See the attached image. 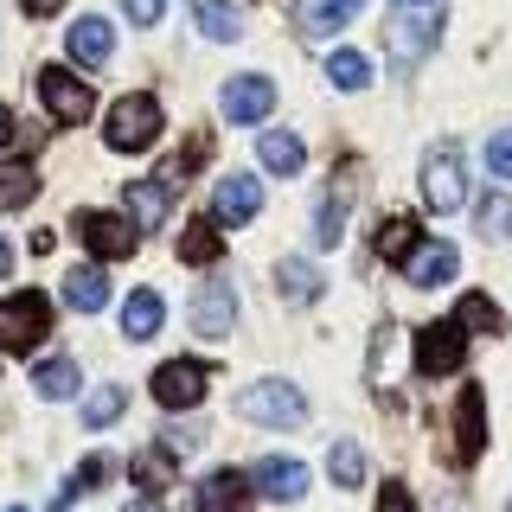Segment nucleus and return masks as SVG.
Returning <instances> with one entry per match:
<instances>
[{
	"label": "nucleus",
	"instance_id": "nucleus-1",
	"mask_svg": "<svg viewBox=\"0 0 512 512\" xmlns=\"http://www.w3.org/2000/svg\"><path fill=\"white\" fill-rule=\"evenodd\" d=\"M237 410H244L256 429H301V423H308V397H301L288 378L244 384V391H237Z\"/></svg>",
	"mask_w": 512,
	"mask_h": 512
},
{
	"label": "nucleus",
	"instance_id": "nucleus-2",
	"mask_svg": "<svg viewBox=\"0 0 512 512\" xmlns=\"http://www.w3.org/2000/svg\"><path fill=\"white\" fill-rule=\"evenodd\" d=\"M103 141L116 154H141V148H154L160 141V103L148 90H128L109 103V122H103Z\"/></svg>",
	"mask_w": 512,
	"mask_h": 512
},
{
	"label": "nucleus",
	"instance_id": "nucleus-3",
	"mask_svg": "<svg viewBox=\"0 0 512 512\" xmlns=\"http://www.w3.org/2000/svg\"><path fill=\"white\" fill-rule=\"evenodd\" d=\"M423 205L442 212V218L468 205V173H461V148H455V141H442V148L423 154Z\"/></svg>",
	"mask_w": 512,
	"mask_h": 512
},
{
	"label": "nucleus",
	"instance_id": "nucleus-4",
	"mask_svg": "<svg viewBox=\"0 0 512 512\" xmlns=\"http://www.w3.org/2000/svg\"><path fill=\"white\" fill-rule=\"evenodd\" d=\"M45 333H52V301H45L39 288L0 301V352H32Z\"/></svg>",
	"mask_w": 512,
	"mask_h": 512
},
{
	"label": "nucleus",
	"instance_id": "nucleus-5",
	"mask_svg": "<svg viewBox=\"0 0 512 512\" xmlns=\"http://www.w3.org/2000/svg\"><path fill=\"white\" fill-rule=\"evenodd\" d=\"M39 103L52 109V122L77 128V122H90V109H96V90H90L77 71H64V64H45V71H39Z\"/></svg>",
	"mask_w": 512,
	"mask_h": 512
},
{
	"label": "nucleus",
	"instance_id": "nucleus-6",
	"mask_svg": "<svg viewBox=\"0 0 512 512\" xmlns=\"http://www.w3.org/2000/svg\"><path fill=\"white\" fill-rule=\"evenodd\" d=\"M391 58H397V71H410V64H423V52L442 39V7H397V20H391Z\"/></svg>",
	"mask_w": 512,
	"mask_h": 512
},
{
	"label": "nucleus",
	"instance_id": "nucleus-7",
	"mask_svg": "<svg viewBox=\"0 0 512 512\" xmlns=\"http://www.w3.org/2000/svg\"><path fill=\"white\" fill-rule=\"evenodd\" d=\"M461 359H468V327H461V320H429V327L416 333V372L423 378L455 372Z\"/></svg>",
	"mask_w": 512,
	"mask_h": 512
},
{
	"label": "nucleus",
	"instance_id": "nucleus-8",
	"mask_svg": "<svg viewBox=\"0 0 512 512\" xmlns=\"http://www.w3.org/2000/svg\"><path fill=\"white\" fill-rule=\"evenodd\" d=\"M71 224H77V237H84V250L103 256V263H116V256H135V244H141V231H135L128 218H116V212H77Z\"/></svg>",
	"mask_w": 512,
	"mask_h": 512
},
{
	"label": "nucleus",
	"instance_id": "nucleus-9",
	"mask_svg": "<svg viewBox=\"0 0 512 512\" xmlns=\"http://www.w3.org/2000/svg\"><path fill=\"white\" fill-rule=\"evenodd\" d=\"M404 282L410 288H442V282H455V269H461V250L455 244H442V237H416L404 263Z\"/></svg>",
	"mask_w": 512,
	"mask_h": 512
},
{
	"label": "nucleus",
	"instance_id": "nucleus-10",
	"mask_svg": "<svg viewBox=\"0 0 512 512\" xmlns=\"http://www.w3.org/2000/svg\"><path fill=\"white\" fill-rule=\"evenodd\" d=\"M205 384H212V372H205L199 359H167L154 372V404L160 410H192L205 397Z\"/></svg>",
	"mask_w": 512,
	"mask_h": 512
},
{
	"label": "nucleus",
	"instance_id": "nucleus-11",
	"mask_svg": "<svg viewBox=\"0 0 512 512\" xmlns=\"http://www.w3.org/2000/svg\"><path fill=\"white\" fill-rule=\"evenodd\" d=\"M224 122H269V109H276V84H269L263 71H244L224 84Z\"/></svg>",
	"mask_w": 512,
	"mask_h": 512
},
{
	"label": "nucleus",
	"instance_id": "nucleus-12",
	"mask_svg": "<svg viewBox=\"0 0 512 512\" xmlns=\"http://www.w3.org/2000/svg\"><path fill=\"white\" fill-rule=\"evenodd\" d=\"M256 212H263V180H256V173H224L212 186V218L218 224H250Z\"/></svg>",
	"mask_w": 512,
	"mask_h": 512
},
{
	"label": "nucleus",
	"instance_id": "nucleus-13",
	"mask_svg": "<svg viewBox=\"0 0 512 512\" xmlns=\"http://www.w3.org/2000/svg\"><path fill=\"white\" fill-rule=\"evenodd\" d=\"M231 327H237V288L205 282L199 295H192V333H199V340H224Z\"/></svg>",
	"mask_w": 512,
	"mask_h": 512
},
{
	"label": "nucleus",
	"instance_id": "nucleus-14",
	"mask_svg": "<svg viewBox=\"0 0 512 512\" xmlns=\"http://www.w3.org/2000/svg\"><path fill=\"white\" fill-rule=\"evenodd\" d=\"M256 487L269 493V500H301L308 493V461H295V455H263L256 461Z\"/></svg>",
	"mask_w": 512,
	"mask_h": 512
},
{
	"label": "nucleus",
	"instance_id": "nucleus-15",
	"mask_svg": "<svg viewBox=\"0 0 512 512\" xmlns=\"http://www.w3.org/2000/svg\"><path fill=\"white\" fill-rule=\"evenodd\" d=\"M64 52H71L77 64H109V52H116V32H109V20H96V13H84L71 32H64Z\"/></svg>",
	"mask_w": 512,
	"mask_h": 512
},
{
	"label": "nucleus",
	"instance_id": "nucleus-16",
	"mask_svg": "<svg viewBox=\"0 0 512 512\" xmlns=\"http://www.w3.org/2000/svg\"><path fill=\"white\" fill-rule=\"evenodd\" d=\"M199 512H250V480L237 468H218L199 480Z\"/></svg>",
	"mask_w": 512,
	"mask_h": 512
},
{
	"label": "nucleus",
	"instance_id": "nucleus-17",
	"mask_svg": "<svg viewBox=\"0 0 512 512\" xmlns=\"http://www.w3.org/2000/svg\"><path fill=\"white\" fill-rule=\"evenodd\" d=\"M256 154H263V173H276V180H295V173L308 167V148H301V135H288V128H269V135L256 141Z\"/></svg>",
	"mask_w": 512,
	"mask_h": 512
},
{
	"label": "nucleus",
	"instance_id": "nucleus-18",
	"mask_svg": "<svg viewBox=\"0 0 512 512\" xmlns=\"http://www.w3.org/2000/svg\"><path fill=\"white\" fill-rule=\"evenodd\" d=\"M167 205H173V186L167 180L128 186V224H135V231H160V224H167Z\"/></svg>",
	"mask_w": 512,
	"mask_h": 512
},
{
	"label": "nucleus",
	"instance_id": "nucleus-19",
	"mask_svg": "<svg viewBox=\"0 0 512 512\" xmlns=\"http://www.w3.org/2000/svg\"><path fill=\"white\" fill-rule=\"evenodd\" d=\"M64 301H71L77 314H96L109 301V276H103V263H77L71 276H64Z\"/></svg>",
	"mask_w": 512,
	"mask_h": 512
},
{
	"label": "nucleus",
	"instance_id": "nucleus-20",
	"mask_svg": "<svg viewBox=\"0 0 512 512\" xmlns=\"http://www.w3.org/2000/svg\"><path fill=\"white\" fill-rule=\"evenodd\" d=\"M224 256V237H218V218H192L186 231H180V263L192 269H212Z\"/></svg>",
	"mask_w": 512,
	"mask_h": 512
},
{
	"label": "nucleus",
	"instance_id": "nucleus-21",
	"mask_svg": "<svg viewBox=\"0 0 512 512\" xmlns=\"http://www.w3.org/2000/svg\"><path fill=\"white\" fill-rule=\"evenodd\" d=\"M346 20H359V0H301L295 7V26L314 32V39L320 32H340Z\"/></svg>",
	"mask_w": 512,
	"mask_h": 512
},
{
	"label": "nucleus",
	"instance_id": "nucleus-22",
	"mask_svg": "<svg viewBox=\"0 0 512 512\" xmlns=\"http://www.w3.org/2000/svg\"><path fill=\"white\" fill-rule=\"evenodd\" d=\"M160 320H167V308H160L154 288H135V295L122 301V333H128V340H154Z\"/></svg>",
	"mask_w": 512,
	"mask_h": 512
},
{
	"label": "nucleus",
	"instance_id": "nucleus-23",
	"mask_svg": "<svg viewBox=\"0 0 512 512\" xmlns=\"http://www.w3.org/2000/svg\"><path fill=\"white\" fill-rule=\"evenodd\" d=\"M455 436H461V461H474L480 455V436H487V397L474 391H461V404H455Z\"/></svg>",
	"mask_w": 512,
	"mask_h": 512
},
{
	"label": "nucleus",
	"instance_id": "nucleus-24",
	"mask_svg": "<svg viewBox=\"0 0 512 512\" xmlns=\"http://www.w3.org/2000/svg\"><path fill=\"white\" fill-rule=\"evenodd\" d=\"M192 20H199V32H205L212 45H231L237 32H244V20H237L231 0H192Z\"/></svg>",
	"mask_w": 512,
	"mask_h": 512
},
{
	"label": "nucleus",
	"instance_id": "nucleus-25",
	"mask_svg": "<svg viewBox=\"0 0 512 512\" xmlns=\"http://www.w3.org/2000/svg\"><path fill=\"white\" fill-rule=\"evenodd\" d=\"M276 282H282V295L295 301V308H308V301H320V288H327V282H320V269L308 263V256H288V263L276 269Z\"/></svg>",
	"mask_w": 512,
	"mask_h": 512
},
{
	"label": "nucleus",
	"instance_id": "nucleus-26",
	"mask_svg": "<svg viewBox=\"0 0 512 512\" xmlns=\"http://www.w3.org/2000/svg\"><path fill=\"white\" fill-rule=\"evenodd\" d=\"M32 192H39L32 160H0V212H20V205H32Z\"/></svg>",
	"mask_w": 512,
	"mask_h": 512
},
{
	"label": "nucleus",
	"instance_id": "nucleus-27",
	"mask_svg": "<svg viewBox=\"0 0 512 512\" xmlns=\"http://www.w3.org/2000/svg\"><path fill=\"white\" fill-rule=\"evenodd\" d=\"M77 384H84V372H77V359H45L39 372H32V391L39 397H77Z\"/></svg>",
	"mask_w": 512,
	"mask_h": 512
},
{
	"label": "nucleus",
	"instance_id": "nucleus-28",
	"mask_svg": "<svg viewBox=\"0 0 512 512\" xmlns=\"http://www.w3.org/2000/svg\"><path fill=\"white\" fill-rule=\"evenodd\" d=\"M327 84H340V90H365V84H372V64L352 52V45H340V52H327Z\"/></svg>",
	"mask_w": 512,
	"mask_h": 512
},
{
	"label": "nucleus",
	"instance_id": "nucleus-29",
	"mask_svg": "<svg viewBox=\"0 0 512 512\" xmlns=\"http://www.w3.org/2000/svg\"><path fill=\"white\" fill-rule=\"evenodd\" d=\"M327 474H333V487H365V448L359 442H333Z\"/></svg>",
	"mask_w": 512,
	"mask_h": 512
},
{
	"label": "nucleus",
	"instance_id": "nucleus-30",
	"mask_svg": "<svg viewBox=\"0 0 512 512\" xmlns=\"http://www.w3.org/2000/svg\"><path fill=\"white\" fill-rule=\"evenodd\" d=\"M474 224H480V237H506L512 231V199H506V192H487L480 212H474Z\"/></svg>",
	"mask_w": 512,
	"mask_h": 512
},
{
	"label": "nucleus",
	"instance_id": "nucleus-31",
	"mask_svg": "<svg viewBox=\"0 0 512 512\" xmlns=\"http://www.w3.org/2000/svg\"><path fill=\"white\" fill-rule=\"evenodd\" d=\"M167 480H173V455H167V448H148V455H135V487L160 493Z\"/></svg>",
	"mask_w": 512,
	"mask_h": 512
},
{
	"label": "nucleus",
	"instance_id": "nucleus-32",
	"mask_svg": "<svg viewBox=\"0 0 512 512\" xmlns=\"http://www.w3.org/2000/svg\"><path fill=\"white\" fill-rule=\"evenodd\" d=\"M340 231H346V199H340V192H327V199H320V218H314V237H320V244H340Z\"/></svg>",
	"mask_w": 512,
	"mask_h": 512
},
{
	"label": "nucleus",
	"instance_id": "nucleus-33",
	"mask_svg": "<svg viewBox=\"0 0 512 512\" xmlns=\"http://www.w3.org/2000/svg\"><path fill=\"white\" fill-rule=\"evenodd\" d=\"M416 237H423V231H416V224H410V218H391V224H384V231H378V250H384V256H391V263H404V256H410V244H416Z\"/></svg>",
	"mask_w": 512,
	"mask_h": 512
},
{
	"label": "nucleus",
	"instance_id": "nucleus-34",
	"mask_svg": "<svg viewBox=\"0 0 512 512\" xmlns=\"http://www.w3.org/2000/svg\"><path fill=\"white\" fill-rule=\"evenodd\" d=\"M116 416H122V391H116V384L90 391V404H84V423H90V429H109Z\"/></svg>",
	"mask_w": 512,
	"mask_h": 512
},
{
	"label": "nucleus",
	"instance_id": "nucleus-35",
	"mask_svg": "<svg viewBox=\"0 0 512 512\" xmlns=\"http://www.w3.org/2000/svg\"><path fill=\"white\" fill-rule=\"evenodd\" d=\"M487 173H493V180H512V128L487 135Z\"/></svg>",
	"mask_w": 512,
	"mask_h": 512
},
{
	"label": "nucleus",
	"instance_id": "nucleus-36",
	"mask_svg": "<svg viewBox=\"0 0 512 512\" xmlns=\"http://www.w3.org/2000/svg\"><path fill=\"white\" fill-rule=\"evenodd\" d=\"M461 327H500V308H493V301L487 295H468V301H461Z\"/></svg>",
	"mask_w": 512,
	"mask_h": 512
},
{
	"label": "nucleus",
	"instance_id": "nucleus-37",
	"mask_svg": "<svg viewBox=\"0 0 512 512\" xmlns=\"http://www.w3.org/2000/svg\"><path fill=\"white\" fill-rule=\"evenodd\" d=\"M122 13H128L135 26H154L160 13H167V0H122Z\"/></svg>",
	"mask_w": 512,
	"mask_h": 512
},
{
	"label": "nucleus",
	"instance_id": "nucleus-38",
	"mask_svg": "<svg viewBox=\"0 0 512 512\" xmlns=\"http://www.w3.org/2000/svg\"><path fill=\"white\" fill-rule=\"evenodd\" d=\"M378 512H416V506H410V493H404V487H397V480H391V487L378 493Z\"/></svg>",
	"mask_w": 512,
	"mask_h": 512
},
{
	"label": "nucleus",
	"instance_id": "nucleus-39",
	"mask_svg": "<svg viewBox=\"0 0 512 512\" xmlns=\"http://www.w3.org/2000/svg\"><path fill=\"white\" fill-rule=\"evenodd\" d=\"M20 7H26V20H45V13H58L64 0H20Z\"/></svg>",
	"mask_w": 512,
	"mask_h": 512
},
{
	"label": "nucleus",
	"instance_id": "nucleus-40",
	"mask_svg": "<svg viewBox=\"0 0 512 512\" xmlns=\"http://www.w3.org/2000/svg\"><path fill=\"white\" fill-rule=\"evenodd\" d=\"M13 135H20V122H13V109H0V148H13Z\"/></svg>",
	"mask_w": 512,
	"mask_h": 512
},
{
	"label": "nucleus",
	"instance_id": "nucleus-41",
	"mask_svg": "<svg viewBox=\"0 0 512 512\" xmlns=\"http://www.w3.org/2000/svg\"><path fill=\"white\" fill-rule=\"evenodd\" d=\"M7 269H13V244L0 237V282H7Z\"/></svg>",
	"mask_w": 512,
	"mask_h": 512
},
{
	"label": "nucleus",
	"instance_id": "nucleus-42",
	"mask_svg": "<svg viewBox=\"0 0 512 512\" xmlns=\"http://www.w3.org/2000/svg\"><path fill=\"white\" fill-rule=\"evenodd\" d=\"M391 7H442V0H391Z\"/></svg>",
	"mask_w": 512,
	"mask_h": 512
},
{
	"label": "nucleus",
	"instance_id": "nucleus-43",
	"mask_svg": "<svg viewBox=\"0 0 512 512\" xmlns=\"http://www.w3.org/2000/svg\"><path fill=\"white\" fill-rule=\"evenodd\" d=\"M13 512H26V506H13Z\"/></svg>",
	"mask_w": 512,
	"mask_h": 512
}]
</instances>
